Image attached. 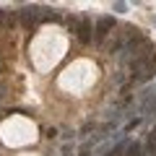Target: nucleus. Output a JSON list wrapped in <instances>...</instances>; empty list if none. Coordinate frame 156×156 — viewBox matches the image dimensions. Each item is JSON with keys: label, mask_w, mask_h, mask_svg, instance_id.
Instances as JSON below:
<instances>
[{"label": "nucleus", "mask_w": 156, "mask_h": 156, "mask_svg": "<svg viewBox=\"0 0 156 156\" xmlns=\"http://www.w3.org/2000/svg\"><path fill=\"white\" fill-rule=\"evenodd\" d=\"M130 70H133V78H138V81H148V78L156 73V52L148 57V60H133V62H130Z\"/></svg>", "instance_id": "nucleus-1"}, {"label": "nucleus", "mask_w": 156, "mask_h": 156, "mask_svg": "<svg viewBox=\"0 0 156 156\" xmlns=\"http://www.w3.org/2000/svg\"><path fill=\"white\" fill-rule=\"evenodd\" d=\"M18 18H21L23 26H37L39 21H42V5H23L21 11H18Z\"/></svg>", "instance_id": "nucleus-2"}, {"label": "nucleus", "mask_w": 156, "mask_h": 156, "mask_svg": "<svg viewBox=\"0 0 156 156\" xmlns=\"http://www.w3.org/2000/svg\"><path fill=\"white\" fill-rule=\"evenodd\" d=\"M138 109L143 115H156V89H146L138 96Z\"/></svg>", "instance_id": "nucleus-3"}, {"label": "nucleus", "mask_w": 156, "mask_h": 156, "mask_svg": "<svg viewBox=\"0 0 156 156\" xmlns=\"http://www.w3.org/2000/svg\"><path fill=\"white\" fill-rule=\"evenodd\" d=\"M109 31H115V18L112 16H101L99 21H96V29H94V34H91V37H94V42H104V37Z\"/></svg>", "instance_id": "nucleus-4"}, {"label": "nucleus", "mask_w": 156, "mask_h": 156, "mask_svg": "<svg viewBox=\"0 0 156 156\" xmlns=\"http://www.w3.org/2000/svg\"><path fill=\"white\" fill-rule=\"evenodd\" d=\"M91 31H94V29H91V21L89 18H78V23H76V37H78V42H83V44H89L91 39Z\"/></svg>", "instance_id": "nucleus-5"}, {"label": "nucleus", "mask_w": 156, "mask_h": 156, "mask_svg": "<svg viewBox=\"0 0 156 156\" xmlns=\"http://www.w3.org/2000/svg\"><path fill=\"white\" fill-rule=\"evenodd\" d=\"M18 18V11H3L0 8V26H13Z\"/></svg>", "instance_id": "nucleus-6"}, {"label": "nucleus", "mask_w": 156, "mask_h": 156, "mask_svg": "<svg viewBox=\"0 0 156 156\" xmlns=\"http://www.w3.org/2000/svg\"><path fill=\"white\" fill-rule=\"evenodd\" d=\"M42 21H60V13L52 8H42Z\"/></svg>", "instance_id": "nucleus-7"}, {"label": "nucleus", "mask_w": 156, "mask_h": 156, "mask_svg": "<svg viewBox=\"0 0 156 156\" xmlns=\"http://www.w3.org/2000/svg\"><path fill=\"white\" fill-rule=\"evenodd\" d=\"M143 154V148H140V143H128V148H125L122 156H140Z\"/></svg>", "instance_id": "nucleus-8"}, {"label": "nucleus", "mask_w": 156, "mask_h": 156, "mask_svg": "<svg viewBox=\"0 0 156 156\" xmlns=\"http://www.w3.org/2000/svg\"><path fill=\"white\" fill-rule=\"evenodd\" d=\"M112 11H115V13H128V3H115Z\"/></svg>", "instance_id": "nucleus-9"}]
</instances>
